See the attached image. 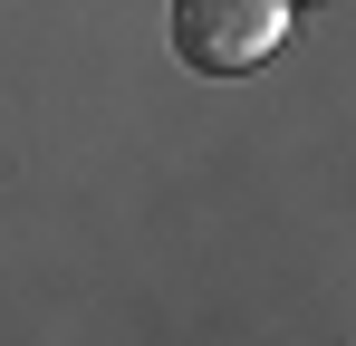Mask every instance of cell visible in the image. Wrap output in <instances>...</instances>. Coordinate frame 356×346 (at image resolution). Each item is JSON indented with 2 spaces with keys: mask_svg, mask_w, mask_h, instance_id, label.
Wrapping results in <instances>:
<instances>
[{
  "mask_svg": "<svg viewBox=\"0 0 356 346\" xmlns=\"http://www.w3.org/2000/svg\"><path fill=\"white\" fill-rule=\"evenodd\" d=\"M289 39V0H174V49L202 77H241Z\"/></svg>",
  "mask_w": 356,
  "mask_h": 346,
  "instance_id": "1",
  "label": "cell"
}]
</instances>
